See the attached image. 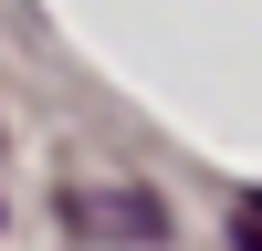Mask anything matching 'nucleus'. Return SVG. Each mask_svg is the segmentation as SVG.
Here are the masks:
<instances>
[{"instance_id": "1", "label": "nucleus", "mask_w": 262, "mask_h": 251, "mask_svg": "<svg viewBox=\"0 0 262 251\" xmlns=\"http://www.w3.org/2000/svg\"><path fill=\"white\" fill-rule=\"evenodd\" d=\"M63 220H74L84 241H126V251L168 241V199L158 188H63Z\"/></svg>"}]
</instances>
